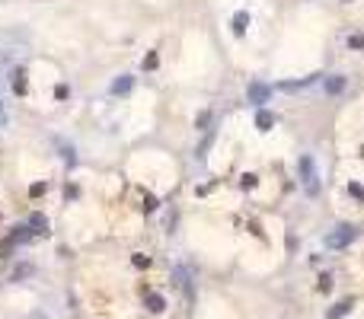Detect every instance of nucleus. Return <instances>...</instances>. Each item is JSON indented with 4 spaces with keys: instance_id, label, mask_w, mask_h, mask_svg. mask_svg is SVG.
<instances>
[{
    "instance_id": "obj_17",
    "label": "nucleus",
    "mask_w": 364,
    "mask_h": 319,
    "mask_svg": "<svg viewBox=\"0 0 364 319\" xmlns=\"http://www.w3.org/2000/svg\"><path fill=\"white\" fill-rule=\"evenodd\" d=\"M42 192H45V185H42V182H39V185H32V188H29V195H32V198H36V195H42Z\"/></svg>"
},
{
    "instance_id": "obj_7",
    "label": "nucleus",
    "mask_w": 364,
    "mask_h": 319,
    "mask_svg": "<svg viewBox=\"0 0 364 319\" xmlns=\"http://www.w3.org/2000/svg\"><path fill=\"white\" fill-rule=\"evenodd\" d=\"M246 26H249V13H246V10L233 13V32H237V36H243V32H246Z\"/></svg>"
},
{
    "instance_id": "obj_9",
    "label": "nucleus",
    "mask_w": 364,
    "mask_h": 319,
    "mask_svg": "<svg viewBox=\"0 0 364 319\" xmlns=\"http://www.w3.org/2000/svg\"><path fill=\"white\" fill-rule=\"evenodd\" d=\"M163 306H166V300L160 294H147V309H150V313H163Z\"/></svg>"
},
{
    "instance_id": "obj_11",
    "label": "nucleus",
    "mask_w": 364,
    "mask_h": 319,
    "mask_svg": "<svg viewBox=\"0 0 364 319\" xmlns=\"http://www.w3.org/2000/svg\"><path fill=\"white\" fill-rule=\"evenodd\" d=\"M348 48H364V36H361V32L348 36Z\"/></svg>"
},
{
    "instance_id": "obj_1",
    "label": "nucleus",
    "mask_w": 364,
    "mask_h": 319,
    "mask_svg": "<svg viewBox=\"0 0 364 319\" xmlns=\"http://www.w3.org/2000/svg\"><path fill=\"white\" fill-rule=\"evenodd\" d=\"M297 176H300L303 192H307V195H319V172H316L313 157H300L297 160Z\"/></svg>"
},
{
    "instance_id": "obj_10",
    "label": "nucleus",
    "mask_w": 364,
    "mask_h": 319,
    "mask_svg": "<svg viewBox=\"0 0 364 319\" xmlns=\"http://www.w3.org/2000/svg\"><path fill=\"white\" fill-rule=\"evenodd\" d=\"M348 309H351V300H342V303H335L332 309H329V319H342Z\"/></svg>"
},
{
    "instance_id": "obj_8",
    "label": "nucleus",
    "mask_w": 364,
    "mask_h": 319,
    "mask_svg": "<svg viewBox=\"0 0 364 319\" xmlns=\"http://www.w3.org/2000/svg\"><path fill=\"white\" fill-rule=\"evenodd\" d=\"M342 90H345V77L342 74L326 77V93H342Z\"/></svg>"
},
{
    "instance_id": "obj_12",
    "label": "nucleus",
    "mask_w": 364,
    "mask_h": 319,
    "mask_svg": "<svg viewBox=\"0 0 364 319\" xmlns=\"http://www.w3.org/2000/svg\"><path fill=\"white\" fill-rule=\"evenodd\" d=\"M153 67H157V55H153V51H150V55L144 58V71H153Z\"/></svg>"
},
{
    "instance_id": "obj_5",
    "label": "nucleus",
    "mask_w": 364,
    "mask_h": 319,
    "mask_svg": "<svg viewBox=\"0 0 364 319\" xmlns=\"http://www.w3.org/2000/svg\"><path fill=\"white\" fill-rule=\"evenodd\" d=\"M29 230H32V236H45L48 233V220H45V214H32L29 217Z\"/></svg>"
},
{
    "instance_id": "obj_3",
    "label": "nucleus",
    "mask_w": 364,
    "mask_h": 319,
    "mask_svg": "<svg viewBox=\"0 0 364 319\" xmlns=\"http://www.w3.org/2000/svg\"><path fill=\"white\" fill-rule=\"evenodd\" d=\"M246 96H249V102H253V106H262V102H268V96H272V90H268L265 83H249Z\"/></svg>"
},
{
    "instance_id": "obj_13",
    "label": "nucleus",
    "mask_w": 364,
    "mask_h": 319,
    "mask_svg": "<svg viewBox=\"0 0 364 319\" xmlns=\"http://www.w3.org/2000/svg\"><path fill=\"white\" fill-rule=\"evenodd\" d=\"M348 192H351L354 198H361V201H364V188H361L358 182H351V185H348Z\"/></svg>"
},
{
    "instance_id": "obj_2",
    "label": "nucleus",
    "mask_w": 364,
    "mask_h": 319,
    "mask_svg": "<svg viewBox=\"0 0 364 319\" xmlns=\"http://www.w3.org/2000/svg\"><path fill=\"white\" fill-rule=\"evenodd\" d=\"M354 236H358V230L348 227V223H342V227H335L332 233H326V249H345L354 243Z\"/></svg>"
},
{
    "instance_id": "obj_15",
    "label": "nucleus",
    "mask_w": 364,
    "mask_h": 319,
    "mask_svg": "<svg viewBox=\"0 0 364 319\" xmlns=\"http://www.w3.org/2000/svg\"><path fill=\"white\" fill-rule=\"evenodd\" d=\"M134 265H137V268H147V265H150V258H144V255H134Z\"/></svg>"
},
{
    "instance_id": "obj_14",
    "label": "nucleus",
    "mask_w": 364,
    "mask_h": 319,
    "mask_svg": "<svg viewBox=\"0 0 364 319\" xmlns=\"http://www.w3.org/2000/svg\"><path fill=\"white\" fill-rule=\"evenodd\" d=\"M67 93H71V90H67V86H61V83L55 86V96H58V99H67Z\"/></svg>"
},
{
    "instance_id": "obj_4",
    "label": "nucleus",
    "mask_w": 364,
    "mask_h": 319,
    "mask_svg": "<svg viewBox=\"0 0 364 319\" xmlns=\"http://www.w3.org/2000/svg\"><path fill=\"white\" fill-rule=\"evenodd\" d=\"M131 86H134V77H128V74H121L115 83H112V96H125V93H131Z\"/></svg>"
},
{
    "instance_id": "obj_6",
    "label": "nucleus",
    "mask_w": 364,
    "mask_h": 319,
    "mask_svg": "<svg viewBox=\"0 0 364 319\" xmlns=\"http://www.w3.org/2000/svg\"><path fill=\"white\" fill-rule=\"evenodd\" d=\"M272 125H275V115H272V112H265V109H259V115H256V128H259V131H268Z\"/></svg>"
},
{
    "instance_id": "obj_16",
    "label": "nucleus",
    "mask_w": 364,
    "mask_h": 319,
    "mask_svg": "<svg viewBox=\"0 0 364 319\" xmlns=\"http://www.w3.org/2000/svg\"><path fill=\"white\" fill-rule=\"evenodd\" d=\"M16 93H26V80H23V74H16Z\"/></svg>"
}]
</instances>
